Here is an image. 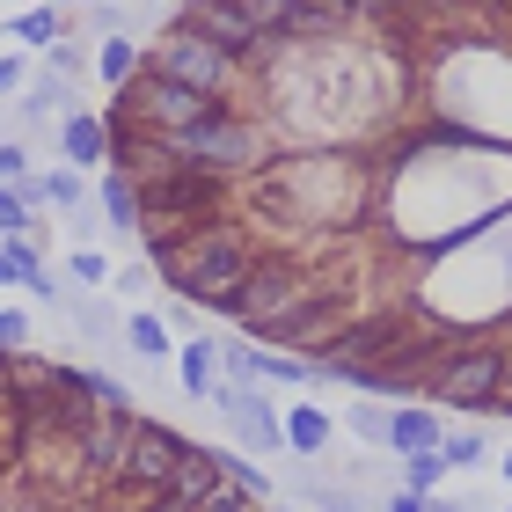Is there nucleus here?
<instances>
[{"label": "nucleus", "instance_id": "nucleus-1", "mask_svg": "<svg viewBox=\"0 0 512 512\" xmlns=\"http://www.w3.org/2000/svg\"><path fill=\"white\" fill-rule=\"evenodd\" d=\"M154 264L169 271V286L183 300L220 308V300L249 278V242L227 235V227H205V235H161V227H154Z\"/></svg>", "mask_w": 512, "mask_h": 512}, {"label": "nucleus", "instance_id": "nucleus-2", "mask_svg": "<svg viewBox=\"0 0 512 512\" xmlns=\"http://www.w3.org/2000/svg\"><path fill=\"white\" fill-rule=\"evenodd\" d=\"M125 110L132 118H147V125H161V132H183V125H205V118H227V96H198V88H183V81H169V74H132L125 81Z\"/></svg>", "mask_w": 512, "mask_h": 512}, {"label": "nucleus", "instance_id": "nucleus-3", "mask_svg": "<svg viewBox=\"0 0 512 512\" xmlns=\"http://www.w3.org/2000/svg\"><path fill=\"white\" fill-rule=\"evenodd\" d=\"M154 154L220 176V169H242V161L256 154V132L235 125V118H205V125H183V132H154Z\"/></svg>", "mask_w": 512, "mask_h": 512}, {"label": "nucleus", "instance_id": "nucleus-4", "mask_svg": "<svg viewBox=\"0 0 512 512\" xmlns=\"http://www.w3.org/2000/svg\"><path fill=\"white\" fill-rule=\"evenodd\" d=\"M154 74L198 88V96H227V74H235V59H227L213 37H198V30H183V22H176V30L154 44Z\"/></svg>", "mask_w": 512, "mask_h": 512}, {"label": "nucleus", "instance_id": "nucleus-5", "mask_svg": "<svg viewBox=\"0 0 512 512\" xmlns=\"http://www.w3.org/2000/svg\"><path fill=\"white\" fill-rule=\"evenodd\" d=\"M191 454V439L169 432V425H154V417H132V439H125V461H118V483L125 491H161V483L176 476V461Z\"/></svg>", "mask_w": 512, "mask_h": 512}, {"label": "nucleus", "instance_id": "nucleus-6", "mask_svg": "<svg viewBox=\"0 0 512 512\" xmlns=\"http://www.w3.org/2000/svg\"><path fill=\"white\" fill-rule=\"evenodd\" d=\"M205 205H213V176L205 169H183V161L161 154V169L139 176V213H147L154 227L161 220H198Z\"/></svg>", "mask_w": 512, "mask_h": 512}, {"label": "nucleus", "instance_id": "nucleus-7", "mask_svg": "<svg viewBox=\"0 0 512 512\" xmlns=\"http://www.w3.org/2000/svg\"><path fill=\"white\" fill-rule=\"evenodd\" d=\"M300 300H308V278H293L286 264H264V271H249L242 286L220 300V308L235 315V322H256V330H271V322H278V315H293Z\"/></svg>", "mask_w": 512, "mask_h": 512}, {"label": "nucleus", "instance_id": "nucleus-8", "mask_svg": "<svg viewBox=\"0 0 512 512\" xmlns=\"http://www.w3.org/2000/svg\"><path fill=\"white\" fill-rule=\"evenodd\" d=\"M498 374H505V352L498 344H469V352L439 359V395H447L454 410H483L498 395Z\"/></svg>", "mask_w": 512, "mask_h": 512}, {"label": "nucleus", "instance_id": "nucleus-9", "mask_svg": "<svg viewBox=\"0 0 512 512\" xmlns=\"http://www.w3.org/2000/svg\"><path fill=\"white\" fill-rule=\"evenodd\" d=\"M213 403L227 410V425L242 432V447H249V454H278V447H286V425H278V410L264 403V395H249L242 381H220V388H213Z\"/></svg>", "mask_w": 512, "mask_h": 512}, {"label": "nucleus", "instance_id": "nucleus-10", "mask_svg": "<svg viewBox=\"0 0 512 512\" xmlns=\"http://www.w3.org/2000/svg\"><path fill=\"white\" fill-rule=\"evenodd\" d=\"M183 30H198V37H213L227 59L235 52H256V22L242 15V0H183Z\"/></svg>", "mask_w": 512, "mask_h": 512}, {"label": "nucleus", "instance_id": "nucleus-11", "mask_svg": "<svg viewBox=\"0 0 512 512\" xmlns=\"http://www.w3.org/2000/svg\"><path fill=\"white\" fill-rule=\"evenodd\" d=\"M220 483H227V461H220V454H205V447H191V454L176 461V476L161 483V491H169L176 505H198V512H205V498H213Z\"/></svg>", "mask_w": 512, "mask_h": 512}, {"label": "nucleus", "instance_id": "nucleus-12", "mask_svg": "<svg viewBox=\"0 0 512 512\" xmlns=\"http://www.w3.org/2000/svg\"><path fill=\"white\" fill-rule=\"evenodd\" d=\"M125 439H132V410H96V425L81 432V461H88V469H103V476H118Z\"/></svg>", "mask_w": 512, "mask_h": 512}, {"label": "nucleus", "instance_id": "nucleus-13", "mask_svg": "<svg viewBox=\"0 0 512 512\" xmlns=\"http://www.w3.org/2000/svg\"><path fill=\"white\" fill-rule=\"evenodd\" d=\"M59 147H66V161H81V169H88V161H103V154H110V125H103V118H88V110H74V118L59 125Z\"/></svg>", "mask_w": 512, "mask_h": 512}, {"label": "nucleus", "instance_id": "nucleus-14", "mask_svg": "<svg viewBox=\"0 0 512 512\" xmlns=\"http://www.w3.org/2000/svg\"><path fill=\"white\" fill-rule=\"evenodd\" d=\"M439 439L447 432H439L432 410H395V439H388L395 454H439Z\"/></svg>", "mask_w": 512, "mask_h": 512}, {"label": "nucleus", "instance_id": "nucleus-15", "mask_svg": "<svg viewBox=\"0 0 512 512\" xmlns=\"http://www.w3.org/2000/svg\"><path fill=\"white\" fill-rule=\"evenodd\" d=\"M213 359H220V344H213V337L183 344V359H176V366H183V388H191V395H213V388H220V381H213Z\"/></svg>", "mask_w": 512, "mask_h": 512}, {"label": "nucleus", "instance_id": "nucleus-16", "mask_svg": "<svg viewBox=\"0 0 512 512\" xmlns=\"http://www.w3.org/2000/svg\"><path fill=\"white\" fill-rule=\"evenodd\" d=\"M242 15L256 22V37H286L293 15H300V0H242Z\"/></svg>", "mask_w": 512, "mask_h": 512}, {"label": "nucleus", "instance_id": "nucleus-17", "mask_svg": "<svg viewBox=\"0 0 512 512\" xmlns=\"http://www.w3.org/2000/svg\"><path fill=\"white\" fill-rule=\"evenodd\" d=\"M103 213H110V227H139V183L132 176H110L103 183Z\"/></svg>", "mask_w": 512, "mask_h": 512}, {"label": "nucleus", "instance_id": "nucleus-18", "mask_svg": "<svg viewBox=\"0 0 512 512\" xmlns=\"http://www.w3.org/2000/svg\"><path fill=\"white\" fill-rule=\"evenodd\" d=\"M322 439H330V417H322V410H293V417H286V447L322 454Z\"/></svg>", "mask_w": 512, "mask_h": 512}, {"label": "nucleus", "instance_id": "nucleus-19", "mask_svg": "<svg viewBox=\"0 0 512 512\" xmlns=\"http://www.w3.org/2000/svg\"><path fill=\"white\" fill-rule=\"evenodd\" d=\"M96 66H103V81H118V88H125V81L139 74V52H132L125 37H103V52H96Z\"/></svg>", "mask_w": 512, "mask_h": 512}, {"label": "nucleus", "instance_id": "nucleus-20", "mask_svg": "<svg viewBox=\"0 0 512 512\" xmlns=\"http://www.w3.org/2000/svg\"><path fill=\"white\" fill-rule=\"evenodd\" d=\"M59 37V8H30L15 15V44H52Z\"/></svg>", "mask_w": 512, "mask_h": 512}, {"label": "nucleus", "instance_id": "nucleus-21", "mask_svg": "<svg viewBox=\"0 0 512 512\" xmlns=\"http://www.w3.org/2000/svg\"><path fill=\"white\" fill-rule=\"evenodd\" d=\"M352 432H359V439H374V447H388V439H395V417L374 410V403H352Z\"/></svg>", "mask_w": 512, "mask_h": 512}, {"label": "nucleus", "instance_id": "nucleus-22", "mask_svg": "<svg viewBox=\"0 0 512 512\" xmlns=\"http://www.w3.org/2000/svg\"><path fill=\"white\" fill-rule=\"evenodd\" d=\"M403 476H410V491H417V498H425V491H432V483H439V476H447V454H410V469H403Z\"/></svg>", "mask_w": 512, "mask_h": 512}, {"label": "nucleus", "instance_id": "nucleus-23", "mask_svg": "<svg viewBox=\"0 0 512 512\" xmlns=\"http://www.w3.org/2000/svg\"><path fill=\"white\" fill-rule=\"evenodd\" d=\"M125 337H132V344H139L147 359H161V352H169V330H161L154 315H132V330H125Z\"/></svg>", "mask_w": 512, "mask_h": 512}, {"label": "nucleus", "instance_id": "nucleus-24", "mask_svg": "<svg viewBox=\"0 0 512 512\" xmlns=\"http://www.w3.org/2000/svg\"><path fill=\"white\" fill-rule=\"evenodd\" d=\"M439 454H447V469H469V461H483V432H461V439H439Z\"/></svg>", "mask_w": 512, "mask_h": 512}, {"label": "nucleus", "instance_id": "nucleus-25", "mask_svg": "<svg viewBox=\"0 0 512 512\" xmlns=\"http://www.w3.org/2000/svg\"><path fill=\"white\" fill-rule=\"evenodd\" d=\"M227 483H235V491H249V498H271V476H256L249 461H227Z\"/></svg>", "mask_w": 512, "mask_h": 512}, {"label": "nucleus", "instance_id": "nucleus-26", "mask_svg": "<svg viewBox=\"0 0 512 512\" xmlns=\"http://www.w3.org/2000/svg\"><path fill=\"white\" fill-rule=\"evenodd\" d=\"M22 169H30V154H22V147H0V191H15V183H30Z\"/></svg>", "mask_w": 512, "mask_h": 512}, {"label": "nucleus", "instance_id": "nucleus-27", "mask_svg": "<svg viewBox=\"0 0 512 512\" xmlns=\"http://www.w3.org/2000/svg\"><path fill=\"white\" fill-rule=\"evenodd\" d=\"M22 220H30V205H22V191H0V235H22Z\"/></svg>", "mask_w": 512, "mask_h": 512}, {"label": "nucleus", "instance_id": "nucleus-28", "mask_svg": "<svg viewBox=\"0 0 512 512\" xmlns=\"http://www.w3.org/2000/svg\"><path fill=\"white\" fill-rule=\"evenodd\" d=\"M22 344H30V322H22V315H0V359L22 352Z\"/></svg>", "mask_w": 512, "mask_h": 512}, {"label": "nucleus", "instance_id": "nucleus-29", "mask_svg": "<svg viewBox=\"0 0 512 512\" xmlns=\"http://www.w3.org/2000/svg\"><path fill=\"white\" fill-rule=\"evenodd\" d=\"M315 505H322V512H366L359 498H344V491H330V483H315Z\"/></svg>", "mask_w": 512, "mask_h": 512}, {"label": "nucleus", "instance_id": "nucleus-30", "mask_svg": "<svg viewBox=\"0 0 512 512\" xmlns=\"http://www.w3.org/2000/svg\"><path fill=\"white\" fill-rule=\"evenodd\" d=\"M44 198H52V205H74V198H81V176H52V183H44Z\"/></svg>", "mask_w": 512, "mask_h": 512}, {"label": "nucleus", "instance_id": "nucleus-31", "mask_svg": "<svg viewBox=\"0 0 512 512\" xmlns=\"http://www.w3.org/2000/svg\"><path fill=\"white\" fill-rule=\"evenodd\" d=\"M74 278H81V286H96V278H103V256H96V249H74Z\"/></svg>", "mask_w": 512, "mask_h": 512}, {"label": "nucleus", "instance_id": "nucleus-32", "mask_svg": "<svg viewBox=\"0 0 512 512\" xmlns=\"http://www.w3.org/2000/svg\"><path fill=\"white\" fill-rule=\"evenodd\" d=\"M139 512H198V505H176L169 491H154V498H147V505H139Z\"/></svg>", "mask_w": 512, "mask_h": 512}, {"label": "nucleus", "instance_id": "nucleus-33", "mask_svg": "<svg viewBox=\"0 0 512 512\" xmlns=\"http://www.w3.org/2000/svg\"><path fill=\"white\" fill-rule=\"evenodd\" d=\"M491 410H512V366L498 374V395H491Z\"/></svg>", "mask_w": 512, "mask_h": 512}, {"label": "nucleus", "instance_id": "nucleus-34", "mask_svg": "<svg viewBox=\"0 0 512 512\" xmlns=\"http://www.w3.org/2000/svg\"><path fill=\"white\" fill-rule=\"evenodd\" d=\"M15 81H22V59H0V96H8Z\"/></svg>", "mask_w": 512, "mask_h": 512}, {"label": "nucleus", "instance_id": "nucleus-35", "mask_svg": "<svg viewBox=\"0 0 512 512\" xmlns=\"http://www.w3.org/2000/svg\"><path fill=\"white\" fill-rule=\"evenodd\" d=\"M388 512H425V498H417V491H403V498H395Z\"/></svg>", "mask_w": 512, "mask_h": 512}, {"label": "nucleus", "instance_id": "nucleus-36", "mask_svg": "<svg viewBox=\"0 0 512 512\" xmlns=\"http://www.w3.org/2000/svg\"><path fill=\"white\" fill-rule=\"evenodd\" d=\"M0 286H15V256L8 249H0Z\"/></svg>", "mask_w": 512, "mask_h": 512}, {"label": "nucleus", "instance_id": "nucleus-37", "mask_svg": "<svg viewBox=\"0 0 512 512\" xmlns=\"http://www.w3.org/2000/svg\"><path fill=\"white\" fill-rule=\"evenodd\" d=\"M425 512H469V505H454V498H432V505H425Z\"/></svg>", "mask_w": 512, "mask_h": 512}, {"label": "nucleus", "instance_id": "nucleus-38", "mask_svg": "<svg viewBox=\"0 0 512 512\" xmlns=\"http://www.w3.org/2000/svg\"><path fill=\"white\" fill-rule=\"evenodd\" d=\"M0 395H15V374H8V366H0Z\"/></svg>", "mask_w": 512, "mask_h": 512}, {"label": "nucleus", "instance_id": "nucleus-39", "mask_svg": "<svg viewBox=\"0 0 512 512\" xmlns=\"http://www.w3.org/2000/svg\"><path fill=\"white\" fill-rule=\"evenodd\" d=\"M505 483H512V454H505Z\"/></svg>", "mask_w": 512, "mask_h": 512}, {"label": "nucleus", "instance_id": "nucleus-40", "mask_svg": "<svg viewBox=\"0 0 512 512\" xmlns=\"http://www.w3.org/2000/svg\"><path fill=\"white\" fill-rule=\"evenodd\" d=\"M52 8H74V0H52Z\"/></svg>", "mask_w": 512, "mask_h": 512}, {"label": "nucleus", "instance_id": "nucleus-41", "mask_svg": "<svg viewBox=\"0 0 512 512\" xmlns=\"http://www.w3.org/2000/svg\"><path fill=\"white\" fill-rule=\"evenodd\" d=\"M271 512H293V505H271Z\"/></svg>", "mask_w": 512, "mask_h": 512}]
</instances>
